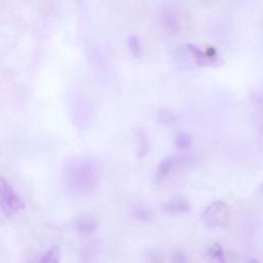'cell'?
<instances>
[{"mask_svg": "<svg viewBox=\"0 0 263 263\" xmlns=\"http://www.w3.org/2000/svg\"><path fill=\"white\" fill-rule=\"evenodd\" d=\"M75 227L81 234H90L97 228V219L92 214H83L76 219Z\"/></svg>", "mask_w": 263, "mask_h": 263, "instance_id": "cell-6", "label": "cell"}, {"mask_svg": "<svg viewBox=\"0 0 263 263\" xmlns=\"http://www.w3.org/2000/svg\"><path fill=\"white\" fill-rule=\"evenodd\" d=\"M161 22L166 31L175 33L178 30V21L176 15L171 11H165L161 15Z\"/></svg>", "mask_w": 263, "mask_h": 263, "instance_id": "cell-11", "label": "cell"}, {"mask_svg": "<svg viewBox=\"0 0 263 263\" xmlns=\"http://www.w3.org/2000/svg\"><path fill=\"white\" fill-rule=\"evenodd\" d=\"M133 214L134 217L141 222H152L156 218L155 212L152 209L145 205H137L133 210Z\"/></svg>", "mask_w": 263, "mask_h": 263, "instance_id": "cell-9", "label": "cell"}, {"mask_svg": "<svg viewBox=\"0 0 263 263\" xmlns=\"http://www.w3.org/2000/svg\"><path fill=\"white\" fill-rule=\"evenodd\" d=\"M24 208V201L9 185L7 180L0 176V209L2 213L7 217H11Z\"/></svg>", "mask_w": 263, "mask_h": 263, "instance_id": "cell-3", "label": "cell"}, {"mask_svg": "<svg viewBox=\"0 0 263 263\" xmlns=\"http://www.w3.org/2000/svg\"><path fill=\"white\" fill-rule=\"evenodd\" d=\"M172 262L173 263H188L187 256L182 250H176L172 254Z\"/></svg>", "mask_w": 263, "mask_h": 263, "instance_id": "cell-15", "label": "cell"}, {"mask_svg": "<svg viewBox=\"0 0 263 263\" xmlns=\"http://www.w3.org/2000/svg\"><path fill=\"white\" fill-rule=\"evenodd\" d=\"M161 210L168 215H183L187 214L191 210L189 201L184 197H174L163 201L160 204Z\"/></svg>", "mask_w": 263, "mask_h": 263, "instance_id": "cell-4", "label": "cell"}, {"mask_svg": "<svg viewBox=\"0 0 263 263\" xmlns=\"http://www.w3.org/2000/svg\"><path fill=\"white\" fill-rule=\"evenodd\" d=\"M202 223L209 228H226L230 222V212L223 200L212 202L201 214Z\"/></svg>", "mask_w": 263, "mask_h": 263, "instance_id": "cell-2", "label": "cell"}, {"mask_svg": "<svg viewBox=\"0 0 263 263\" xmlns=\"http://www.w3.org/2000/svg\"><path fill=\"white\" fill-rule=\"evenodd\" d=\"M262 187H263V185H262Z\"/></svg>", "mask_w": 263, "mask_h": 263, "instance_id": "cell-18", "label": "cell"}, {"mask_svg": "<svg viewBox=\"0 0 263 263\" xmlns=\"http://www.w3.org/2000/svg\"><path fill=\"white\" fill-rule=\"evenodd\" d=\"M132 50L135 52V54H138L140 52V46H139V41L136 37H132Z\"/></svg>", "mask_w": 263, "mask_h": 263, "instance_id": "cell-16", "label": "cell"}, {"mask_svg": "<svg viewBox=\"0 0 263 263\" xmlns=\"http://www.w3.org/2000/svg\"><path fill=\"white\" fill-rule=\"evenodd\" d=\"M64 178L71 192L77 194L91 193L96 190L100 180L98 162L88 157L72 159L65 166Z\"/></svg>", "mask_w": 263, "mask_h": 263, "instance_id": "cell-1", "label": "cell"}, {"mask_svg": "<svg viewBox=\"0 0 263 263\" xmlns=\"http://www.w3.org/2000/svg\"><path fill=\"white\" fill-rule=\"evenodd\" d=\"M187 48L194 57L196 63L201 67L212 66L217 60V52L215 48H208L205 51H203L196 47L194 44H188Z\"/></svg>", "mask_w": 263, "mask_h": 263, "instance_id": "cell-5", "label": "cell"}, {"mask_svg": "<svg viewBox=\"0 0 263 263\" xmlns=\"http://www.w3.org/2000/svg\"><path fill=\"white\" fill-rule=\"evenodd\" d=\"M205 259L209 263H226L223 248L219 242H214L206 249Z\"/></svg>", "mask_w": 263, "mask_h": 263, "instance_id": "cell-7", "label": "cell"}, {"mask_svg": "<svg viewBox=\"0 0 263 263\" xmlns=\"http://www.w3.org/2000/svg\"><path fill=\"white\" fill-rule=\"evenodd\" d=\"M61 252L57 247L50 248L41 258L39 263H60Z\"/></svg>", "mask_w": 263, "mask_h": 263, "instance_id": "cell-12", "label": "cell"}, {"mask_svg": "<svg viewBox=\"0 0 263 263\" xmlns=\"http://www.w3.org/2000/svg\"><path fill=\"white\" fill-rule=\"evenodd\" d=\"M174 163H175V158L173 156H167V157L163 158L157 166V171H156L157 179L165 178L172 171Z\"/></svg>", "mask_w": 263, "mask_h": 263, "instance_id": "cell-10", "label": "cell"}, {"mask_svg": "<svg viewBox=\"0 0 263 263\" xmlns=\"http://www.w3.org/2000/svg\"><path fill=\"white\" fill-rule=\"evenodd\" d=\"M136 137H137V142H138L137 156L139 159H143L148 154V151H149V147H150L149 138H148L146 132L141 128L137 130Z\"/></svg>", "mask_w": 263, "mask_h": 263, "instance_id": "cell-8", "label": "cell"}, {"mask_svg": "<svg viewBox=\"0 0 263 263\" xmlns=\"http://www.w3.org/2000/svg\"><path fill=\"white\" fill-rule=\"evenodd\" d=\"M157 120L162 125H172L176 122V116L167 109H161L157 112Z\"/></svg>", "mask_w": 263, "mask_h": 263, "instance_id": "cell-13", "label": "cell"}, {"mask_svg": "<svg viewBox=\"0 0 263 263\" xmlns=\"http://www.w3.org/2000/svg\"><path fill=\"white\" fill-rule=\"evenodd\" d=\"M248 263H261L259 260H257V259H252V260H250Z\"/></svg>", "mask_w": 263, "mask_h": 263, "instance_id": "cell-17", "label": "cell"}, {"mask_svg": "<svg viewBox=\"0 0 263 263\" xmlns=\"http://www.w3.org/2000/svg\"><path fill=\"white\" fill-rule=\"evenodd\" d=\"M176 146L179 150H188L192 146L191 136L187 133H179L176 137Z\"/></svg>", "mask_w": 263, "mask_h": 263, "instance_id": "cell-14", "label": "cell"}]
</instances>
